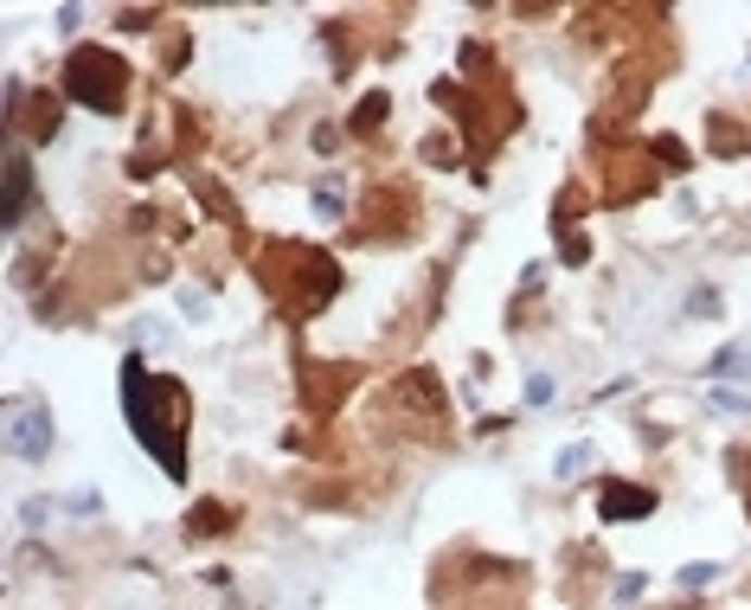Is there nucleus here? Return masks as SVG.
I'll list each match as a JSON object with an SVG mask.
<instances>
[{"label":"nucleus","mask_w":751,"mask_h":610,"mask_svg":"<svg viewBox=\"0 0 751 610\" xmlns=\"http://www.w3.org/2000/svg\"><path fill=\"white\" fill-rule=\"evenodd\" d=\"M123 406H129V424H136V437L161 457V470L187 475V463H180V418H187V399H180V386L174 379H141V360H129L123 366Z\"/></svg>","instance_id":"nucleus-1"},{"label":"nucleus","mask_w":751,"mask_h":610,"mask_svg":"<svg viewBox=\"0 0 751 610\" xmlns=\"http://www.w3.org/2000/svg\"><path fill=\"white\" fill-rule=\"evenodd\" d=\"M71 97L84 103V110H116L123 103V90H129V71H123V59L116 52H77L65 71Z\"/></svg>","instance_id":"nucleus-2"},{"label":"nucleus","mask_w":751,"mask_h":610,"mask_svg":"<svg viewBox=\"0 0 751 610\" xmlns=\"http://www.w3.org/2000/svg\"><path fill=\"white\" fill-rule=\"evenodd\" d=\"M7 444H13V457H46V450H52V418H46V406H20L13 411Z\"/></svg>","instance_id":"nucleus-3"},{"label":"nucleus","mask_w":751,"mask_h":610,"mask_svg":"<svg viewBox=\"0 0 751 610\" xmlns=\"http://www.w3.org/2000/svg\"><path fill=\"white\" fill-rule=\"evenodd\" d=\"M598 508H604V521H642V514L655 508V495H649V488H636V482H604Z\"/></svg>","instance_id":"nucleus-4"},{"label":"nucleus","mask_w":751,"mask_h":610,"mask_svg":"<svg viewBox=\"0 0 751 610\" xmlns=\"http://www.w3.org/2000/svg\"><path fill=\"white\" fill-rule=\"evenodd\" d=\"M26 194H33V174H26V154H20V148H7V225L20 219V206H26Z\"/></svg>","instance_id":"nucleus-5"}]
</instances>
